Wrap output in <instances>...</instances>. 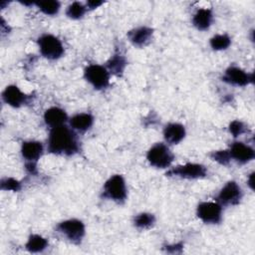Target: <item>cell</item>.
I'll list each match as a JSON object with an SVG mask.
<instances>
[{
	"label": "cell",
	"mask_w": 255,
	"mask_h": 255,
	"mask_svg": "<svg viewBox=\"0 0 255 255\" xmlns=\"http://www.w3.org/2000/svg\"><path fill=\"white\" fill-rule=\"evenodd\" d=\"M47 247L48 240L39 234H32L26 243V249L33 253L42 252Z\"/></svg>",
	"instance_id": "obj_19"
},
{
	"label": "cell",
	"mask_w": 255,
	"mask_h": 255,
	"mask_svg": "<svg viewBox=\"0 0 255 255\" xmlns=\"http://www.w3.org/2000/svg\"><path fill=\"white\" fill-rule=\"evenodd\" d=\"M67 120L68 116L66 112L58 107H52L46 110L44 114V121L47 126L51 127V128L65 125Z\"/></svg>",
	"instance_id": "obj_16"
},
{
	"label": "cell",
	"mask_w": 255,
	"mask_h": 255,
	"mask_svg": "<svg viewBox=\"0 0 255 255\" xmlns=\"http://www.w3.org/2000/svg\"><path fill=\"white\" fill-rule=\"evenodd\" d=\"M196 214L206 224H218L222 219V205L212 201L201 202L197 206Z\"/></svg>",
	"instance_id": "obj_8"
},
{
	"label": "cell",
	"mask_w": 255,
	"mask_h": 255,
	"mask_svg": "<svg viewBox=\"0 0 255 255\" xmlns=\"http://www.w3.org/2000/svg\"><path fill=\"white\" fill-rule=\"evenodd\" d=\"M229 131H230V133L234 136V137H236V136H239V135H241L244 131H245V126H244V124L242 123V122H240V121H233V122H231L230 123V125H229Z\"/></svg>",
	"instance_id": "obj_27"
},
{
	"label": "cell",
	"mask_w": 255,
	"mask_h": 255,
	"mask_svg": "<svg viewBox=\"0 0 255 255\" xmlns=\"http://www.w3.org/2000/svg\"><path fill=\"white\" fill-rule=\"evenodd\" d=\"M153 30L147 26H141L130 30L128 33V38L133 46L144 47L152 38Z\"/></svg>",
	"instance_id": "obj_14"
},
{
	"label": "cell",
	"mask_w": 255,
	"mask_h": 255,
	"mask_svg": "<svg viewBox=\"0 0 255 255\" xmlns=\"http://www.w3.org/2000/svg\"><path fill=\"white\" fill-rule=\"evenodd\" d=\"M210 156L214 161H216L222 165H227L231 161V156H230L229 150H216V151H213L210 154Z\"/></svg>",
	"instance_id": "obj_25"
},
{
	"label": "cell",
	"mask_w": 255,
	"mask_h": 255,
	"mask_svg": "<svg viewBox=\"0 0 255 255\" xmlns=\"http://www.w3.org/2000/svg\"><path fill=\"white\" fill-rule=\"evenodd\" d=\"M69 123L72 129L83 132L91 128L94 123V117L89 113H80L73 116Z\"/></svg>",
	"instance_id": "obj_18"
},
{
	"label": "cell",
	"mask_w": 255,
	"mask_h": 255,
	"mask_svg": "<svg viewBox=\"0 0 255 255\" xmlns=\"http://www.w3.org/2000/svg\"><path fill=\"white\" fill-rule=\"evenodd\" d=\"M2 99L7 105L13 108H20L27 102L28 96L21 92L16 85H10L3 91Z\"/></svg>",
	"instance_id": "obj_12"
},
{
	"label": "cell",
	"mask_w": 255,
	"mask_h": 255,
	"mask_svg": "<svg viewBox=\"0 0 255 255\" xmlns=\"http://www.w3.org/2000/svg\"><path fill=\"white\" fill-rule=\"evenodd\" d=\"M212 21L213 13L212 10L209 8L198 9L192 17V24L199 31L207 30L211 26Z\"/></svg>",
	"instance_id": "obj_17"
},
{
	"label": "cell",
	"mask_w": 255,
	"mask_h": 255,
	"mask_svg": "<svg viewBox=\"0 0 255 255\" xmlns=\"http://www.w3.org/2000/svg\"><path fill=\"white\" fill-rule=\"evenodd\" d=\"M103 196L117 203H124L128 196L125 178L121 174L111 176L104 184Z\"/></svg>",
	"instance_id": "obj_2"
},
{
	"label": "cell",
	"mask_w": 255,
	"mask_h": 255,
	"mask_svg": "<svg viewBox=\"0 0 255 255\" xmlns=\"http://www.w3.org/2000/svg\"><path fill=\"white\" fill-rule=\"evenodd\" d=\"M56 230L70 242L78 244L85 236V224L79 219H68L60 222Z\"/></svg>",
	"instance_id": "obj_5"
},
{
	"label": "cell",
	"mask_w": 255,
	"mask_h": 255,
	"mask_svg": "<svg viewBox=\"0 0 255 255\" xmlns=\"http://www.w3.org/2000/svg\"><path fill=\"white\" fill-rule=\"evenodd\" d=\"M38 46L43 57L49 60H57L64 54L62 42L52 34H43L38 39Z\"/></svg>",
	"instance_id": "obj_4"
},
{
	"label": "cell",
	"mask_w": 255,
	"mask_h": 255,
	"mask_svg": "<svg viewBox=\"0 0 255 255\" xmlns=\"http://www.w3.org/2000/svg\"><path fill=\"white\" fill-rule=\"evenodd\" d=\"M1 188L3 190L18 191L21 188V183L12 177H6L1 180Z\"/></svg>",
	"instance_id": "obj_26"
},
{
	"label": "cell",
	"mask_w": 255,
	"mask_h": 255,
	"mask_svg": "<svg viewBox=\"0 0 255 255\" xmlns=\"http://www.w3.org/2000/svg\"><path fill=\"white\" fill-rule=\"evenodd\" d=\"M155 223V217L151 213L142 212L134 216L133 224L136 228L144 230L150 228Z\"/></svg>",
	"instance_id": "obj_21"
},
{
	"label": "cell",
	"mask_w": 255,
	"mask_h": 255,
	"mask_svg": "<svg viewBox=\"0 0 255 255\" xmlns=\"http://www.w3.org/2000/svg\"><path fill=\"white\" fill-rule=\"evenodd\" d=\"M210 47L215 51H221L227 49L231 44V39L227 34L214 35L209 41Z\"/></svg>",
	"instance_id": "obj_24"
},
{
	"label": "cell",
	"mask_w": 255,
	"mask_h": 255,
	"mask_svg": "<svg viewBox=\"0 0 255 255\" xmlns=\"http://www.w3.org/2000/svg\"><path fill=\"white\" fill-rule=\"evenodd\" d=\"M43 144L37 140L24 141L21 146V153L26 163H36L43 153Z\"/></svg>",
	"instance_id": "obj_13"
},
{
	"label": "cell",
	"mask_w": 255,
	"mask_h": 255,
	"mask_svg": "<svg viewBox=\"0 0 255 255\" xmlns=\"http://www.w3.org/2000/svg\"><path fill=\"white\" fill-rule=\"evenodd\" d=\"M104 2L103 1H87L86 2V7L87 9H90V10H93V9H96L98 7H100L101 5H103Z\"/></svg>",
	"instance_id": "obj_28"
},
{
	"label": "cell",
	"mask_w": 255,
	"mask_h": 255,
	"mask_svg": "<svg viewBox=\"0 0 255 255\" xmlns=\"http://www.w3.org/2000/svg\"><path fill=\"white\" fill-rule=\"evenodd\" d=\"M228 150H229L231 159H234L235 161H237L238 163H241V164L249 162L255 156L254 149L251 146H249L241 141L233 142L230 146V149H228Z\"/></svg>",
	"instance_id": "obj_11"
},
{
	"label": "cell",
	"mask_w": 255,
	"mask_h": 255,
	"mask_svg": "<svg viewBox=\"0 0 255 255\" xmlns=\"http://www.w3.org/2000/svg\"><path fill=\"white\" fill-rule=\"evenodd\" d=\"M253 176H254V172H252L250 175H249V178H248V184L250 186L251 189H253Z\"/></svg>",
	"instance_id": "obj_29"
},
{
	"label": "cell",
	"mask_w": 255,
	"mask_h": 255,
	"mask_svg": "<svg viewBox=\"0 0 255 255\" xmlns=\"http://www.w3.org/2000/svg\"><path fill=\"white\" fill-rule=\"evenodd\" d=\"M146 158L150 165L156 168H166L173 161L174 155L165 143L157 142L148 149Z\"/></svg>",
	"instance_id": "obj_3"
},
{
	"label": "cell",
	"mask_w": 255,
	"mask_h": 255,
	"mask_svg": "<svg viewBox=\"0 0 255 255\" xmlns=\"http://www.w3.org/2000/svg\"><path fill=\"white\" fill-rule=\"evenodd\" d=\"M84 77L97 90L105 89L110 84V72L98 64L89 65L84 71Z\"/></svg>",
	"instance_id": "obj_6"
},
{
	"label": "cell",
	"mask_w": 255,
	"mask_h": 255,
	"mask_svg": "<svg viewBox=\"0 0 255 255\" xmlns=\"http://www.w3.org/2000/svg\"><path fill=\"white\" fill-rule=\"evenodd\" d=\"M222 81L233 86L244 87L253 82V74H248L241 68L230 66L225 70Z\"/></svg>",
	"instance_id": "obj_10"
},
{
	"label": "cell",
	"mask_w": 255,
	"mask_h": 255,
	"mask_svg": "<svg viewBox=\"0 0 255 255\" xmlns=\"http://www.w3.org/2000/svg\"><path fill=\"white\" fill-rule=\"evenodd\" d=\"M35 5L39 8V10L42 13H44L45 15H48V16L56 15L61 8V3L57 0L35 2Z\"/></svg>",
	"instance_id": "obj_22"
},
{
	"label": "cell",
	"mask_w": 255,
	"mask_h": 255,
	"mask_svg": "<svg viewBox=\"0 0 255 255\" xmlns=\"http://www.w3.org/2000/svg\"><path fill=\"white\" fill-rule=\"evenodd\" d=\"M74 129L65 125L52 128L48 137V151L55 154L72 155L79 150Z\"/></svg>",
	"instance_id": "obj_1"
},
{
	"label": "cell",
	"mask_w": 255,
	"mask_h": 255,
	"mask_svg": "<svg viewBox=\"0 0 255 255\" xmlns=\"http://www.w3.org/2000/svg\"><path fill=\"white\" fill-rule=\"evenodd\" d=\"M126 65H127V62L125 58L120 53H117L113 57H111V59L107 62L106 68L109 72L119 76L124 72Z\"/></svg>",
	"instance_id": "obj_20"
},
{
	"label": "cell",
	"mask_w": 255,
	"mask_h": 255,
	"mask_svg": "<svg viewBox=\"0 0 255 255\" xmlns=\"http://www.w3.org/2000/svg\"><path fill=\"white\" fill-rule=\"evenodd\" d=\"M243 192L238 183L234 180L228 181L219 191L217 202L220 205H236L242 199Z\"/></svg>",
	"instance_id": "obj_9"
},
{
	"label": "cell",
	"mask_w": 255,
	"mask_h": 255,
	"mask_svg": "<svg viewBox=\"0 0 255 255\" xmlns=\"http://www.w3.org/2000/svg\"><path fill=\"white\" fill-rule=\"evenodd\" d=\"M206 174H207V169L204 165L200 163H191V162L174 166L166 172V175L168 176H177L185 179H197V178L206 176Z\"/></svg>",
	"instance_id": "obj_7"
},
{
	"label": "cell",
	"mask_w": 255,
	"mask_h": 255,
	"mask_svg": "<svg viewBox=\"0 0 255 255\" xmlns=\"http://www.w3.org/2000/svg\"><path fill=\"white\" fill-rule=\"evenodd\" d=\"M86 11H87V7L85 4H83L79 1H75L67 7L66 15L70 19L78 20V19H81L85 15Z\"/></svg>",
	"instance_id": "obj_23"
},
{
	"label": "cell",
	"mask_w": 255,
	"mask_h": 255,
	"mask_svg": "<svg viewBox=\"0 0 255 255\" xmlns=\"http://www.w3.org/2000/svg\"><path fill=\"white\" fill-rule=\"evenodd\" d=\"M185 128L178 123H170L163 128V137L167 143L177 144L185 136Z\"/></svg>",
	"instance_id": "obj_15"
}]
</instances>
